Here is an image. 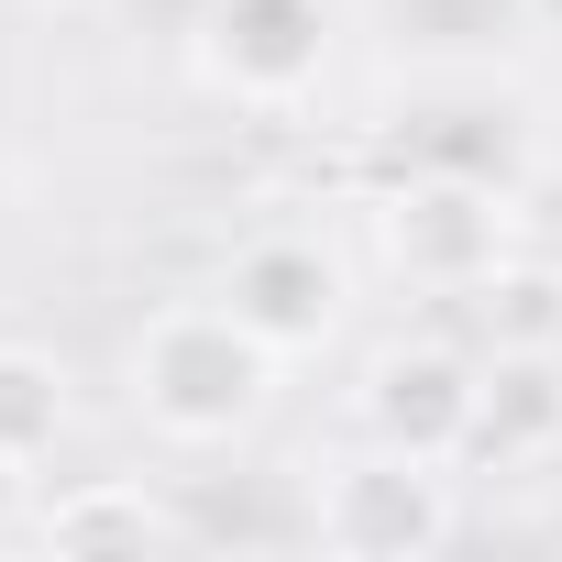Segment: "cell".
I'll use <instances>...</instances> for the list:
<instances>
[{"mask_svg":"<svg viewBox=\"0 0 562 562\" xmlns=\"http://www.w3.org/2000/svg\"><path fill=\"white\" fill-rule=\"evenodd\" d=\"M474 310V331H485V353H562V265H540V254H507L485 288L463 299Z\"/></svg>","mask_w":562,"mask_h":562,"instance_id":"9","label":"cell"},{"mask_svg":"<svg viewBox=\"0 0 562 562\" xmlns=\"http://www.w3.org/2000/svg\"><path fill=\"white\" fill-rule=\"evenodd\" d=\"M67 419H78L67 364H56V353H34V342H0V452L45 463V452L67 441Z\"/></svg>","mask_w":562,"mask_h":562,"instance_id":"10","label":"cell"},{"mask_svg":"<svg viewBox=\"0 0 562 562\" xmlns=\"http://www.w3.org/2000/svg\"><path fill=\"white\" fill-rule=\"evenodd\" d=\"M375 254H386V276H408L430 299H474L518 254V188L485 166H408L375 199Z\"/></svg>","mask_w":562,"mask_h":562,"instance_id":"2","label":"cell"},{"mask_svg":"<svg viewBox=\"0 0 562 562\" xmlns=\"http://www.w3.org/2000/svg\"><path fill=\"white\" fill-rule=\"evenodd\" d=\"M23 518H34V463H23V452H0V540H12Z\"/></svg>","mask_w":562,"mask_h":562,"instance_id":"11","label":"cell"},{"mask_svg":"<svg viewBox=\"0 0 562 562\" xmlns=\"http://www.w3.org/2000/svg\"><path fill=\"white\" fill-rule=\"evenodd\" d=\"M485 463H551L562 452V353H496L485 408H474Z\"/></svg>","mask_w":562,"mask_h":562,"instance_id":"8","label":"cell"},{"mask_svg":"<svg viewBox=\"0 0 562 562\" xmlns=\"http://www.w3.org/2000/svg\"><path fill=\"white\" fill-rule=\"evenodd\" d=\"M34 540H45L56 562H100V551H166L177 518H166V496H155L144 474H89V485H67L56 507H34Z\"/></svg>","mask_w":562,"mask_h":562,"instance_id":"7","label":"cell"},{"mask_svg":"<svg viewBox=\"0 0 562 562\" xmlns=\"http://www.w3.org/2000/svg\"><path fill=\"white\" fill-rule=\"evenodd\" d=\"M474 408H485V364L408 331V342H375L364 353V386H353V430L386 441V452H419V463H463L474 452Z\"/></svg>","mask_w":562,"mask_h":562,"instance_id":"5","label":"cell"},{"mask_svg":"<svg viewBox=\"0 0 562 562\" xmlns=\"http://www.w3.org/2000/svg\"><path fill=\"white\" fill-rule=\"evenodd\" d=\"M188 78L232 111H310L331 78V0H199Z\"/></svg>","mask_w":562,"mask_h":562,"instance_id":"4","label":"cell"},{"mask_svg":"<svg viewBox=\"0 0 562 562\" xmlns=\"http://www.w3.org/2000/svg\"><path fill=\"white\" fill-rule=\"evenodd\" d=\"M276 375H288V353L254 342L221 299L155 310V321L133 331V353H122L133 419H144L155 441H177V452H232V441H254L265 408H276Z\"/></svg>","mask_w":562,"mask_h":562,"instance_id":"1","label":"cell"},{"mask_svg":"<svg viewBox=\"0 0 562 562\" xmlns=\"http://www.w3.org/2000/svg\"><path fill=\"white\" fill-rule=\"evenodd\" d=\"M310 529L331 562H430L463 529V485H452V463L364 441V452H331L310 474Z\"/></svg>","mask_w":562,"mask_h":562,"instance_id":"3","label":"cell"},{"mask_svg":"<svg viewBox=\"0 0 562 562\" xmlns=\"http://www.w3.org/2000/svg\"><path fill=\"white\" fill-rule=\"evenodd\" d=\"M254 342H276V353H321L331 331H342V310H353V276H342V254L321 243V232H254V243H232V265H221V288H210Z\"/></svg>","mask_w":562,"mask_h":562,"instance_id":"6","label":"cell"}]
</instances>
